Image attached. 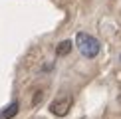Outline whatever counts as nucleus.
I'll return each mask as SVG.
<instances>
[{"mask_svg": "<svg viewBox=\"0 0 121 119\" xmlns=\"http://www.w3.org/2000/svg\"><path fill=\"white\" fill-rule=\"evenodd\" d=\"M75 44H78V50L82 52V56L85 58H95L101 50V44H99L97 38H93L91 34H85V32H79L75 36Z\"/></svg>", "mask_w": 121, "mask_h": 119, "instance_id": "nucleus-1", "label": "nucleus"}, {"mask_svg": "<svg viewBox=\"0 0 121 119\" xmlns=\"http://www.w3.org/2000/svg\"><path fill=\"white\" fill-rule=\"evenodd\" d=\"M18 109H20L18 103L12 101L8 107H4L2 111H0V119H12V117H16V115H18Z\"/></svg>", "mask_w": 121, "mask_h": 119, "instance_id": "nucleus-3", "label": "nucleus"}, {"mask_svg": "<svg viewBox=\"0 0 121 119\" xmlns=\"http://www.w3.org/2000/svg\"><path fill=\"white\" fill-rule=\"evenodd\" d=\"M69 52H72V40H64V42L58 44V48H56L58 56H68Z\"/></svg>", "mask_w": 121, "mask_h": 119, "instance_id": "nucleus-4", "label": "nucleus"}, {"mask_svg": "<svg viewBox=\"0 0 121 119\" xmlns=\"http://www.w3.org/2000/svg\"><path fill=\"white\" fill-rule=\"evenodd\" d=\"M69 107H72V99L62 97V99H56V101L50 105V111H52L54 115H58V117H64L65 113L69 111Z\"/></svg>", "mask_w": 121, "mask_h": 119, "instance_id": "nucleus-2", "label": "nucleus"}]
</instances>
